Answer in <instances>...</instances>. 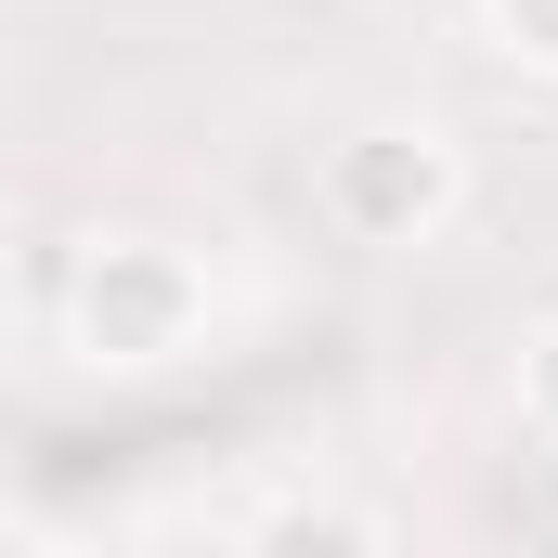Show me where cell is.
<instances>
[{
  "label": "cell",
  "instance_id": "obj_1",
  "mask_svg": "<svg viewBox=\"0 0 558 558\" xmlns=\"http://www.w3.org/2000/svg\"><path fill=\"white\" fill-rule=\"evenodd\" d=\"M533 403L558 416V325H546V351H533Z\"/></svg>",
  "mask_w": 558,
  "mask_h": 558
}]
</instances>
